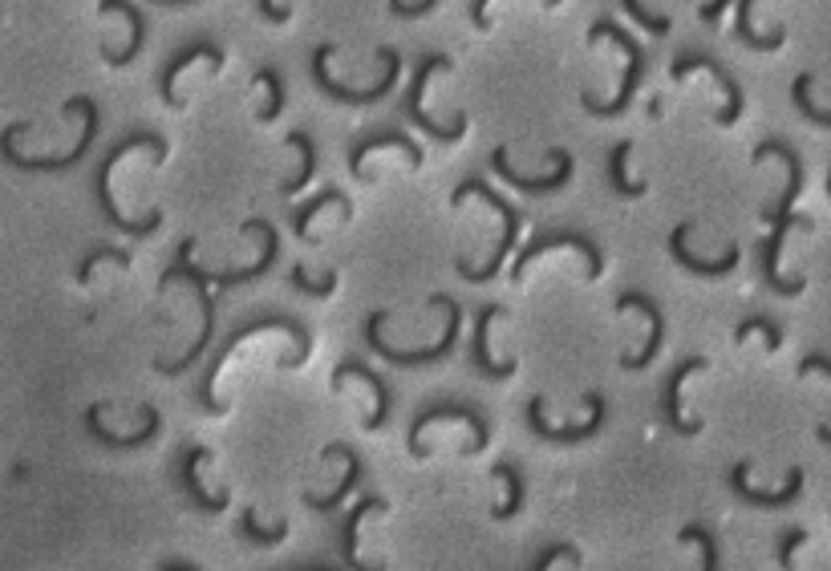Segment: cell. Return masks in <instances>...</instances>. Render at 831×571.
Masks as SVG:
<instances>
[{"label": "cell", "instance_id": "obj_22", "mask_svg": "<svg viewBox=\"0 0 831 571\" xmlns=\"http://www.w3.org/2000/svg\"><path fill=\"white\" fill-rule=\"evenodd\" d=\"M207 459H212V450H207V446H183V450H179V466H175V471H179V491L187 495V503L195 510L219 515V510L227 507V491H219V495H207V491H203V483H199V474H195Z\"/></svg>", "mask_w": 831, "mask_h": 571}, {"label": "cell", "instance_id": "obj_45", "mask_svg": "<svg viewBox=\"0 0 831 571\" xmlns=\"http://www.w3.org/2000/svg\"><path fill=\"white\" fill-rule=\"evenodd\" d=\"M256 13L265 17L268 25H289V21H292V9H289V4L280 9L277 0H256Z\"/></svg>", "mask_w": 831, "mask_h": 571}, {"label": "cell", "instance_id": "obj_36", "mask_svg": "<svg viewBox=\"0 0 831 571\" xmlns=\"http://www.w3.org/2000/svg\"><path fill=\"white\" fill-rule=\"evenodd\" d=\"M811 82H816L811 74H799V77H795V86H791L795 110L803 114V118H807L811 126H823V130H831V110H819L816 101H811Z\"/></svg>", "mask_w": 831, "mask_h": 571}, {"label": "cell", "instance_id": "obj_25", "mask_svg": "<svg viewBox=\"0 0 831 571\" xmlns=\"http://www.w3.org/2000/svg\"><path fill=\"white\" fill-rule=\"evenodd\" d=\"M345 377H361L369 389H374V398H378V406H374V413L366 418V430H381V425L390 422V406H393V394H390V381L381 377V373H374L366 365V360H341L337 369H333V386L341 389V381Z\"/></svg>", "mask_w": 831, "mask_h": 571}, {"label": "cell", "instance_id": "obj_27", "mask_svg": "<svg viewBox=\"0 0 831 571\" xmlns=\"http://www.w3.org/2000/svg\"><path fill=\"white\" fill-rule=\"evenodd\" d=\"M98 9H101V13H122V17H127V25H130L127 50L118 53V50H110V45H101V57H106L114 69H127V65L142 53V45H147V17H142L139 4H130V0H101Z\"/></svg>", "mask_w": 831, "mask_h": 571}, {"label": "cell", "instance_id": "obj_11", "mask_svg": "<svg viewBox=\"0 0 831 571\" xmlns=\"http://www.w3.org/2000/svg\"><path fill=\"white\" fill-rule=\"evenodd\" d=\"M439 418H458V422L471 425V434H475L471 450H487V442H492V425H487L483 410H475V406H466V401H434V406H427V410L418 413L414 425H410V434H406V446H410V454H414V459H427L422 434H427V425H434Z\"/></svg>", "mask_w": 831, "mask_h": 571}, {"label": "cell", "instance_id": "obj_16", "mask_svg": "<svg viewBox=\"0 0 831 571\" xmlns=\"http://www.w3.org/2000/svg\"><path fill=\"white\" fill-rule=\"evenodd\" d=\"M613 309H617V312L637 309L645 321H649V341H645L641 353H625V357H620V365H625V369H649V365H654V357H657V348H661V341H666V316H661V304H657L649 292H637V288H633V292H620Z\"/></svg>", "mask_w": 831, "mask_h": 571}, {"label": "cell", "instance_id": "obj_44", "mask_svg": "<svg viewBox=\"0 0 831 571\" xmlns=\"http://www.w3.org/2000/svg\"><path fill=\"white\" fill-rule=\"evenodd\" d=\"M439 9V0H390V13L393 17H427V13H434Z\"/></svg>", "mask_w": 831, "mask_h": 571}, {"label": "cell", "instance_id": "obj_10", "mask_svg": "<svg viewBox=\"0 0 831 571\" xmlns=\"http://www.w3.org/2000/svg\"><path fill=\"white\" fill-rule=\"evenodd\" d=\"M543 394H536V398L528 401V430L536 438H543V442H552V446H576V442H589V438H596L601 430H605L608 422V401L601 398V394H589V422L580 425H552L548 418H543Z\"/></svg>", "mask_w": 831, "mask_h": 571}, {"label": "cell", "instance_id": "obj_26", "mask_svg": "<svg viewBox=\"0 0 831 571\" xmlns=\"http://www.w3.org/2000/svg\"><path fill=\"white\" fill-rule=\"evenodd\" d=\"M101 410H106V406H89V410H86V430L98 438L101 446H110V450H139V446H147V442H154V438H159V430H163V413L154 410V406H142V418H147V425H142L139 434L114 438L110 430L101 425Z\"/></svg>", "mask_w": 831, "mask_h": 571}, {"label": "cell", "instance_id": "obj_19", "mask_svg": "<svg viewBox=\"0 0 831 571\" xmlns=\"http://www.w3.org/2000/svg\"><path fill=\"white\" fill-rule=\"evenodd\" d=\"M726 483H731V491L743 503H751V507H767V510H779V507H791L795 498H799V491H803V471L795 466L791 474H787V483L779 486V491H758V486H751V462H738V466H731V474H726Z\"/></svg>", "mask_w": 831, "mask_h": 571}, {"label": "cell", "instance_id": "obj_31", "mask_svg": "<svg viewBox=\"0 0 831 571\" xmlns=\"http://www.w3.org/2000/svg\"><path fill=\"white\" fill-rule=\"evenodd\" d=\"M751 9H755V0H738V17H734V41H743L746 50L755 53H770L779 50L783 41H787V29H775V33H755V25H751Z\"/></svg>", "mask_w": 831, "mask_h": 571}, {"label": "cell", "instance_id": "obj_48", "mask_svg": "<svg viewBox=\"0 0 831 571\" xmlns=\"http://www.w3.org/2000/svg\"><path fill=\"white\" fill-rule=\"evenodd\" d=\"M726 4H731V0H710V4H702V9H698L702 25H719L722 13H726Z\"/></svg>", "mask_w": 831, "mask_h": 571}, {"label": "cell", "instance_id": "obj_47", "mask_svg": "<svg viewBox=\"0 0 831 571\" xmlns=\"http://www.w3.org/2000/svg\"><path fill=\"white\" fill-rule=\"evenodd\" d=\"M807 373H823V377H831V357H828V353H807V357L799 360V377H807Z\"/></svg>", "mask_w": 831, "mask_h": 571}, {"label": "cell", "instance_id": "obj_51", "mask_svg": "<svg viewBox=\"0 0 831 571\" xmlns=\"http://www.w3.org/2000/svg\"><path fill=\"white\" fill-rule=\"evenodd\" d=\"M159 4H195V0H159Z\"/></svg>", "mask_w": 831, "mask_h": 571}, {"label": "cell", "instance_id": "obj_29", "mask_svg": "<svg viewBox=\"0 0 831 571\" xmlns=\"http://www.w3.org/2000/svg\"><path fill=\"white\" fill-rule=\"evenodd\" d=\"M328 203H337L341 212H345V219H349V215H353L349 195H345L341 186H325V191H316L313 200H309V203H301V207H296V212L289 215L292 236H296V239H304V244H309V239H313V236H309V219H316V212H321V207H328Z\"/></svg>", "mask_w": 831, "mask_h": 571}, {"label": "cell", "instance_id": "obj_9", "mask_svg": "<svg viewBox=\"0 0 831 571\" xmlns=\"http://www.w3.org/2000/svg\"><path fill=\"white\" fill-rule=\"evenodd\" d=\"M439 69H446V74L454 69V62L446 57V53H427V57L414 65V77H410V89H406L402 110H406V118H410L418 130H427L430 138H439V142H458V138L466 134V122H471V118H466V110L454 114L451 126H442L439 118H430L427 106H422V98H427V82L439 74Z\"/></svg>", "mask_w": 831, "mask_h": 571}, {"label": "cell", "instance_id": "obj_14", "mask_svg": "<svg viewBox=\"0 0 831 571\" xmlns=\"http://www.w3.org/2000/svg\"><path fill=\"white\" fill-rule=\"evenodd\" d=\"M693 69H705V74H714V82L726 89V110L714 114V122H719V126H734V122H738V118H743L746 98H743V86L734 82L731 69H726L719 57H710V53H686V57H678V62L669 65V77H673V82H686Z\"/></svg>", "mask_w": 831, "mask_h": 571}, {"label": "cell", "instance_id": "obj_3", "mask_svg": "<svg viewBox=\"0 0 831 571\" xmlns=\"http://www.w3.org/2000/svg\"><path fill=\"white\" fill-rule=\"evenodd\" d=\"M430 309H442L446 312V328H442V336L434 341L430 348H393L386 336H381V328H386V321H390V312L378 309L369 312L366 321V345L378 353L381 360H390V365H398V369H418V365H434V360L451 357L454 345H458V328H463V309H458V300L446 297V292H434V297L427 300Z\"/></svg>", "mask_w": 831, "mask_h": 571}, {"label": "cell", "instance_id": "obj_38", "mask_svg": "<svg viewBox=\"0 0 831 571\" xmlns=\"http://www.w3.org/2000/svg\"><path fill=\"white\" fill-rule=\"evenodd\" d=\"M678 539L702 547V571H719V539H714V531H705L702 522H690V527H681Z\"/></svg>", "mask_w": 831, "mask_h": 571}, {"label": "cell", "instance_id": "obj_7", "mask_svg": "<svg viewBox=\"0 0 831 571\" xmlns=\"http://www.w3.org/2000/svg\"><path fill=\"white\" fill-rule=\"evenodd\" d=\"M601 37H608V41H617L620 50L629 53V65H625V77H620V94L613 101H601L592 89H584L580 94V106L592 114V118H620V114L629 110L633 106V98H637V86H641V77H645V69H649V57H645V50L637 45V41L625 33V29L613 21V17H596L592 21V29H589V45H596Z\"/></svg>", "mask_w": 831, "mask_h": 571}, {"label": "cell", "instance_id": "obj_39", "mask_svg": "<svg viewBox=\"0 0 831 571\" xmlns=\"http://www.w3.org/2000/svg\"><path fill=\"white\" fill-rule=\"evenodd\" d=\"M751 333H763L767 336V353H779V345H783V328L770 316H746L738 328H734V345H746V336Z\"/></svg>", "mask_w": 831, "mask_h": 571}, {"label": "cell", "instance_id": "obj_40", "mask_svg": "<svg viewBox=\"0 0 831 571\" xmlns=\"http://www.w3.org/2000/svg\"><path fill=\"white\" fill-rule=\"evenodd\" d=\"M101 260H114V263H122V268H130V251L110 248V244L89 248L86 256H82V263H77V284H89V276H94V268H98Z\"/></svg>", "mask_w": 831, "mask_h": 571}, {"label": "cell", "instance_id": "obj_15", "mask_svg": "<svg viewBox=\"0 0 831 571\" xmlns=\"http://www.w3.org/2000/svg\"><path fill=\"white\" fill-rule=\"evenodd\" d=\"M702 369H710V357H686V360H678L673 369H669V377L661 381V422L673 430V434H702L705 430V422L702 418H686L681 413V386H686V377L690 373H702Z\"/></svg>", "mask_w": 831, "mask_h": 571}, {"label": "cell", "instance_id": "obj_1", "mask_svg": "<svg viewBox=\"0 0 831 571\" xmlns=\"http://www.w3.org/2000/svg\"><path fill=\"white\" fill-rule=\"evenodd\" d=\"M770 154H779V159L787 162V191H783L779 207H763V219L770 224V236L763 239V248H758V263H763V280L770 284V292H779V297H799V292L807 288V280H803V276H799V280H783V276H779V251H783V239H787L791 227H803V231L816 227L807 215L791 212V203L799 200V191H803V162H799L795 147H787L783 138H767V142H758L755 159H751V162H763V159H770Z\"/></svg>", "mask_w": 831, "mask_h": 571}, {"label": "cell", "instance_id": "obj_28", "mask_svg": "<svg viewBox=\"0 0 831 571\" xmlns=\"http://www.w3.org/2000/svg\"><path fill=\"white\" fill-rule=\"evenodd\" d=\"M374 510H386V498H378V495L361 498V503L345 510V519H341L337 556H341V563H345L349 571H386V568H366V563L357 559V527H361V519H366V515H374Z\"/></svg>", "mask_w": 831, "mask_h": 571}, {"label": "cell", "instance_id": "obj_6", "mask_svg": "<svg viewBox=\"0 0 831 571\" xmlns=\"http://www.w3.org/2000/svg\"><path fill=\"white\" fill-rule=\"evenodd\" d=\"M62 114H82V118H86V126H82V138H77V147L69 150L65 159H50V154H45V159H25V154L13 147V142H17V134H25L29 122H13L9 130H4V134H0V159L9 162V166H21V171H74L77 162L89 154V147L98 142L101 114H98V101L86 98V94H77V98L65 101Z\"/></svg>", "mask_w": 831, "mask_h": 571}, {"label": "cell", "instance_id": "obj_50", "mask_svg": "<svg viewBox=\"0 0 831 571\" xmlns=\"http://www.w3.org/2000/svg\"><path fill=\"white\" fill-rule=\"evenodd\" d=\"M816 438H819V442H823V446H831V425H819V430H816Z\"/></svg>", "mask_w": 831, "mask_h": 571}, {"label": "cell", "instance_id": "obj_8", "mask_svg": "<svg viewBox=\"0 0 831 571\" xmlns=\"http://www.w3.org/2000/svg\"><path fill=\"white\" fill-rule=\"evenodd\" d=\"M333 53H337V45H333V41L316 45V50L309 53V74H313L316 89H321L325 98L341 101V106H374V101H381L393 89V82H398V69H402V57H398V50H393V45H381V50H378L381 82H374L369 89H349V86H341V82H333V74H328V57H333Z\"/></svg>", "mask_w": 831, "mask_h": 571}, {"label": "cell", "instance_id": "obj_20", "mask_svg": "<svg viewBox=\"0 0 831 571\" xmlns=\"http://www.w3.org/2000/svg\"><path fill=\"white\" fill-rule=\"evenodd\" d=\"M212 62V74H219L224 69V50L215 45V41H207V37H195L191 45H183V50H175L171 57H166V65L159 69V98L171 106V110H179V94H175V77H179V69H187L191 62Z\"/></svg>", "mask_w": 831, "mask_h": 571}, {"label": "cell", "instance_id": "obj_17", "mask_svg": "<svg viewBox=\"0 0 831 571\" xmlns=\"http://www.w3.org/2000/svg\"><path fill=\"white\" fill-rule=\"evenodd\" d=\"M381 147H398L410 159V166H422V159H427V150L418 147L414 138L406 134V130H398V126H386V130H369V134H357L349 142V154H345V162H349V174L357 179V183H366V154L369 150H381Z\"/></svg>", "mask_w": 831, "mask_h": 571}, {"label": "cell", "instance_id": "obj_4", "mask_svg": "<svg viewBox=\"0 0 831 571\" xmlns=\"http://www.w3.org/2000/svg\"><path fill=\"white\" fill-rule=\"evenodd\" d=\"M471 195H479V200H487L495 207V212L504 215V236H499V244H495V256L483 268H471V260L466 256H454V272L463 276L466 284H487V280H495L499 276V268L507 263V256H511V248H516V239L519 231H524V212L519 207H511V200H504L499 191H495L487 179H479V174H471V179H463V183L454 186V195H451V207L458 212Z\"/></svg>", "mask_w": 831, "mask_h": 571}, {"label": "cell", "instance_id": "obj_24", "mask_svg": "<svg viewBox=\"0 0 831 571\" xmlns=\"http://www.w3.org/2000/svg\"><path fill=\"white\" fill-rule=\"evenodd\" d=\"M499 304H483L479 312H475V336H471V365L479 369V377H487V381H507L511 373L519 369L516 357L511 360H495L492 357V345H487V336H492V321L499 316Z\"/></svg>", "mask_w": 831, "mask_h": 571}, {"label": "cell", "instance_id": "obj_43", "mask_svg": "<svg viewBox=\"0 0 831 571\" xmlns=\"http://www.w3.org/2000/svg\"><path fill=\"white\" fill-rule=\"evenodd\" d=\"M555 559H572V563H580V551L572 543H552V547H543L540 556L531 559V571H548L555 563Z\"/></svg>", "mask_w": 831, "mask_h": 571}, {"label": "cell", "instance_id": "obj_37", "mask_svg": "<svg viewBox=\"0 0 831 571\" xmlns=\"http://www.w3.org/2000/svg\"><path fill=\"white\" fill-rule=\"evenodd\" d=\"M341 272L337 268H328L325 276H321V284L316 280H309V272H304V263H292V272H289V284L296 288V292H304V297H333V288H337Z\"/></svg>", "mask_w": 831, "mask_h": 571}, {"label": "cell", "instance_id": "obj_18", "mask_svg": "<svg viewBox=\"0 0 831 571\" xmlns=\"http://www.w3.org/2000/svg\"><path fill=\"white\" fill-rule=\"evenodd\" d=\"M244 236H265V256L252 263V268H236V272H207V284H215L219 292L224 288H236V284H252V280H260V276L272 272V263H277V251H280V231L268 219H260V215H252L248 224H240Z\"/></svg>", "mask_w": 831, "mask_h": 571}, {"label": "cell", "instance_id": "obj_5", "mask_svg": "<svg viewBox=\"0 0 831 571\" xmlns=\"http://www.w3.org/2000/svg\"><path fill=\"white\" fill-rule=\"evenodd\" d=\"M191 251H195V236H187L183 244H179L175 251V263L163 272V280H159V292H166V288L175 284V280H183V284L195 292V300H199V309H203V333L199 341L183 353L179 360H154V373H166V377H179V373H187L195 360L207 353V345H212V336H215V297H212V284H207V272L203 268H195V260H191Z\"/></svg>", "mask_w": 831, "mask_h": 571}, {"label": "cell", "instance_id": "obj_12", "mask_svg": "<svg viewBox=\"0 0 831 571\" xmlns=\"http://www.w3.org/2000/svg\"><path fill=\"white\" fill-rule=\"evenodd\" d=\"M552 248H576L584 260H589V280H601V272H605V256H601V248H596V239L584 236V231H568V227H555V231H540V236L531 239L528 248L519 251V260L511 263V280H524V272H528L531 260H540L543 251Z\"/></svg>", "mask_w": 831, "mask_h": 571}, {"label": "cell", "instance_id": "obj_35", "mask_svg": "<svg viewBox=\"0 0 831 571\" xmlns=\"http://www.w3.org/2000/svg\"><path fill=\"white\" fill-rule=\"evenodd\" d=\"M252 82H256V86H265V89H268V106H265L260 114H256V118H260L265 126H268V122H277L280 114H284V106H289V89H284V77H280L277 69H272V65H265V69H256V74H252Z\"/></svg>", "mask_w": 831, "mask_h": 571}, {"label": "cell", "instance_id": "obj_2", "mask_svg": "<svg viewBox=\"0 0 831 571\" xmlns=\"http://www.w3.org/2000/svg\"><path fill=\"white\" fill-rule=\"evenodd\" d=\"M130 150H151L154 162L166 159V138L154 134V130H130L127 138H118L110 150H106V159L98 162V174H94V191H98V207L101 215H106V224L114 227V231H122V236H154L159 227H163V212L154 207V212H147L142 219H127V215L114 207V195H110V171L118 159H127Z\"/></svg>", "mask_w": 831, "mask_h": 571}, {"label": "cell", "instance_id": "obj_52", "mask_svg": "<svg viewBox=\"0 0 831 571\" xmlns=\"http://www.w3.org/2000/svg\"><path fill=\"white\" fill-rule=\"evenodd\" d=\"M828 195H831V174H828Z\"/></svg>", "mask_w": 831, "mask_h": 571}, {"label": "cell", "instance_id": "obj_13", "mask_svg": "<svg viewBox=\"0 0 831 571\" xmlns=\"http://www.w3.org/2000/svg\"><path fill=\"white\" fill-rule=\"evenodd\" d=\"M511 154H507V147H495L492 150V171L504 179V183H511L516 191H524V195H555V191H564L568 183H572V171H576V162H572V154H568L564 147H555L548 159L555 162L552 174H543V179H528V174H519L516 166H511Z\"/></svg>", "mask_w": 831, "mask_h": 571}, {"label": "cell", "instance_id": "obj_21", "mask_svg": "<svg viewBox=\"0 0 831 571\" xmlns=\"http://www.w3.org/2000/svg\"><path fill=\"white\" fill-rule=\"evenodd\" d=\"M693 224L686 219V224L673 227V236H669V256L686 268V272L693 276H705V280H719V276H731L734 268H738V260H743V251H738V244H731V248L722 251L719 260H702V256H693L690 248H686V239H690Z\"/></svg>", "mask_w": 831, "mask_h": 571}, {"label": "cell", "instance_id": "obj_46", "mask_svg": "<svg viewBox=\"0 0 831 571\" xmlns=\"http://www.w3.org/2000/svg\"><path fill=\"white\" fill-rule=\"evenodd\" d=\"M487 4H492V0H471V9H466V17H471V25L479 29V33H487V29H492V17H487ZM548 4H560V0H548Z\"/></svg>", "mask_w": 831, "mask_h": 571}, {"label": "cell", "instance_id": "obj_49", "mask_svg": "<svg viewBox=\"0 0 831 571\" xmlns=\"http://www.w3.org/2000/svg\"><path fill=\"white\" fill-rule=\"evenodd\" d=\"M289 571H341V568H333V563H321V559H309V563H301V568H289Z\"/></svg>", "mask_w": 831, "mask_h": 571}, {"label": "cell", "instance_id": "obj_42", "mask_svg": "<svg viewBox=\"0 0 831 571\" xmlns=\"http://www.w3.org/2000/svg\"><path fill=\"white\" fill-rule=\"evenodd\" d=\"M799 543H807L803 527H791V531L779 535V551H775V556H779V568L783 571H795V547H799Z\"/></svg>", "mask_w": 831, "mask_h": 571}, {"label": "cell", "instance_id": "obj_33", "mask_svg": "<svg viewBox=\"0 0 831 571\" xmlns=\"http://www.w3.org/2000/svg\"><path fill=\"white\" fill-rule=\"evenodd\" d=\"M236 535L248 539L252 547H260V551H268V547H277L289 539V522L280 519L277 527H265V522L256 519V510L248 507V510H240V519H236Z\"/></svg>", "mask_w": 831, "mask_h": 571}, {"label": "cell", "instance_id": "obj_23", "mask_svg": "<svg viewBox=\"0 0 831 571\" xmlns=\"http://www.w3.org/2000/svg\"><path fill=\"white\" fill-rule=\"evenodd\" d=\"M325 459H345V474H341V483H337V491L333 495H325V498H316V495H304V507L309 510H316V515H328V510H337L345 498L361 486V478H366V462H361V454L353 446H345V442H328L325 446Z\"/></svg>", "mask_w": 831, "mask_h": 571}, {"label": "cell", "instance_id": "obj_41", "mask_svg": "<svg viewBox=\"0 0 831 571\" xmlns=\"http://www.w3.org/2000/svg\"><path fill=\"white\" fill-rule=\"evenodd\" d=\"M620 4H625V13H629L633 21H637L645 33H649V37H669V29H673V21H669V17L649 13L641 0H620Z\"/></svg>", "mask_w": 831, "mask_h": 571}, {"label": "cell", "instance_id": "obj_34", "mask_svg": "<svg viewBox=\"0 0 831 571\" xmlns=\"http://www.w3.org/2000/svg\"><path fill=\"white\" fill-rule=\"evenodd\" d=\"M495 478L507 486V498L492 510V519H499V522L516 519L519 507H524V471H519L516 462H499V466H495Z\"/></svg>", "mask_w": 831, "mask_h": 571}, {"label": "cell", "instance_id": "obj_32", "mask_svg": "<svg viewBox=\"0 0 831 571\" xmlns=\"http://www.w3.org/2000/svg\"><path fill=\"white\" fill-rule=\"evenodd\" d=\"M289 147L301 150L304 162H301V171H296V179H284V183H280V200H292V195H301L304 186L313 183L316 159H321V154H316V142H313L309 134H304V130H292V134H289Z\"/></svg>", "mask_w": 831, "mask_h": 571}, {"label": "cell", "instance_id": "obj_30", "mask_svg": "<svg viewBox=\"0 0 831 571\" xmlns=\"http://www.w3.org/2000/svg\"><path fill=\"white\" fill-rule=\"evenodd\" d=\"M629 154H633V142L625 138V142H617V147L608 150V166H605V174H608V191L613 195H620V200H641L645 191H649V183H633V179H625V162H629Z\"/></svg>", "mask_w": 831, "mask_h": 571}]
</instances>
